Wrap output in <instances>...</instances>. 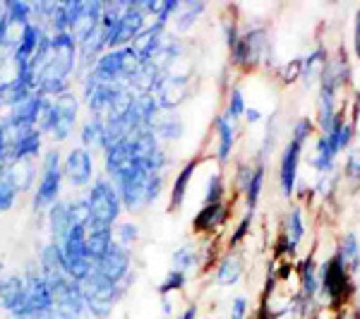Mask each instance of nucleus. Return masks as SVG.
Instances as JSON below:
<instances>
[{
    "label": "nucleus",
    "mask_w": 360,
    "mask_h": 319,
    "mask_svg": "<svg viewBox=\"0 0 360 319\" xmlns=\"http://www.w3.org/2000/svg\"><path fill=\"white\" fill-rule=\"evenodd\" d=\"M79 123H82V101L75 89L58 98H51L37 127L51 144L60 147L77 135Z\"/></svg>",
    "instance_id": "obj_1"
},
{
    "label": "nucleus",
    "mask_w": 360,
    "mask_h": 319,
    "mask_svg": "<svg viewBox=\"0 0 360 319\" xmlns=\"http://www.w3.org/2000/svg\"><path fill=\"white\" fill-rule=\"evenodd\" d=\"M63 190H65V176H63V152L56 144H49L46 152L41 156V164H39V181L37 188L32 193V214L39 219L46 216L51 207L56 204L63 197Z\"/></svg>",
    "instance_id": "obj_2"
},
{
    "label": "nucleus",
    "mask_w": 360,
    "mask_h": 319,
    "mask_svg": "<svg viewBox=\"0 0 360 319\" xmlns=\"http://www.w3.org/2000/svg\"><path fill=\"white\" fill-rule=\"evenodd\" d=\"M86 228H115L123 219V202L115 193L113 183L103 173H98L91 188L86 190Z\"/></svg>",
    "instance_id": "obj_3"
},
{
    "label": "nucleus",
    "mask_w": 360,
    "mask_h": 319,
    "mask_svg": "<svg viewBox=\"0 0 360 319\" xmlns=\"http://www.w3.org/2000/svg\"><path fill=\"white\" fill-rule=\"evenodd\" d=\"M84 291V305H86V317L89 319H111L115 307L123 303V298L130 291L120 283H113L111 278L98 274L96 269H91V274L82 281Z\"/></svg>",
    "instance_id": "obj_4"
},
{
    "label": "nucleus",
    "mask_w": 360,
    "mask_h": 319,
    "mask_svg": "<svg viewBox=\"0 0 360 319\" xmlns=\"http://www.w3.org/2000/svg\"><path fill=\"white\" fill-rule=\"evenodd\" d=\"M86 221V195L84 193H75L56 202L53 207L46 211L44 223H46V233H49V240L60 245L65 240V235L70 233V228L77 223Z\"/></svg>",
    "instance_id": "obj_5"
},
{
    "label": "nucleus",
    "mask_w": 360,
    "mask_h": 319,
    "mask_svg": "<svg viewBox=\"0 0 360 319\" xmlns=\"http://www.w3.org/2000/svg\"><path fill=\"white\" fill-rule=\"evenodd\" d=\"M58 250H60L63 269H65V274L70 278L82 283L84 278L91 274L94 262H91L89 247H86V226L84 223L72 226L70 233L65 235V240L58 245Z\"/></svg>",
    "instance_id": "obj_6"
},
{
    "label": "nucleus",
    "mask_w": 360,
    "mask_h": 319,
    "mask_svg": "<svg viewBox=\"0 0 360 319\" xmlns=\"http://www.w3.org/2000/svg\"><path fill=\"white\" fill-rule=\"evenodd\" d=\"M312 132V123L307 118H300L298 123L293 125V135L283 147L281 154V164H278V185H281V195L293 197L295 190V181H298V164H300V154H303V147Z\"/></svg>",
    "instance_id": "obj_7"
},
{
    "label": "nucleus",
    "mask_w": 360,
    "mask_h": 319,
    "mask_svg": "<svg viewBox=\"0 0 360 319\" xmlns=\"http://www.w3.org/2000/svg\"><path fill=\"white\" fill-rule=\"evenodd\" d=\"M63 176H65V183L75 193H86L98 176L94 152L79 147V144H72L63 154Z\"/></svg>",
    "instance_id": "obj_8"
},
{
    "label": "nucleus",
    "mask_w": 360,
    "mask_h": 319,
    "mask_svg": "<svg viewBox=\"0 0 360 319\" xmlns=\"http://www.w3.org/2000/svg\"><path fill=\"white\" fill-rule=\"evenodd\" d=\"M94 269L106 278H111L113 283H120L130 291L137 281V269H135V250L123 247L118 242H113L108 247V252L103 254L98 262H94Z\"/></svg>",
    "instance_id": "obj_9"
},
{
    "label": "nucleus",
    "mask_w": 360,
    "mask_h": 319,
    "mask_svg": "<svg viewBox=\"0 0 360 319\" xmlns=\"http://www.w3.org/2000/svg\"><path fill=\"white\" fill-rule=\"evenodd\" d=\"M75 86L79 89L77 96L82 101V108H86V113L96 115H106L108 108L115 106L125 94H130L125 84H101L89 77H79Z\"/></svg>",
    "instance_id": "obj_10"
},
{
    "label": "nucleus",
    "mask_w": 360,
    "mask_h": 319,
    "mask_svg": "<svg viewBox=\"0 0 360 319\" xmlns=\"http://www.w3.org/2000/svg\"><path fill=\"white\" fill-rule=\"evenodd\" d=\"M266 48H269V34L264 27H250L245 32H240L238 44L231 48V63L236 67L252 70L259 63H264Z\"/></svg>",
    "instance_id": "obj_11"
},
{
    "label": "nucleus",
    "mask_w": 360,
    "mask_h": 319,
    "mask_svg": "<svg viewBox=\"0 0 360 319\" xmlns=\"http://www.w3.org/2000/svg\"><path fill=\"white\" fill-rule=\"evenodd\" d=\"M0 312L10 319L29 317V288L22 271H10L0 278Z\"/></svg>",
    "instance_id": "obj_12"
},
{
    "label": "nucleus",
    "mask_w": 360,
    "mask_h": 319,
    "mask_svg": "<svg viewBox=\"0 0 360 319\" xmlns=\"http://www.w3.org/2000/svg\"><path fill=\"white\" fill-rule=\"evenodd\" d=\"M22 274L27 278V288H29V317L37 319V317H49L53 315V305H56V298L51 293L49 283L39 269L37 259L34 262H27Z\"/></svg>",
    "instance_id": "obj_13"
},
{
    "label": "nucleus",
    "mask_w": 360,
    "mask_h": 319,
    "mask_svg": "<svg viewBox=\"0 0 360 319\" xmlns=\"http://www.w3.org/2000/svg\"><path fill=\"white\" fill-rule=\"evenodd\" d=\"M49 101H51V98H46L44 94L34 91L27 101L20 103V106L0 113V120H3L5 130L15 132V130H25V127H37L39 120H41L44 111H46V106H49Z\"/></svg>",
    "instance_id": "obj_14"
},
{
    "label": "nucleus",
    "mask_w": 360,
    "mask_h": 319,
    "mask_svg": "<svg viewBox=\"0 0 360 319\" xmlns=\"http://www.w3.org/2000/svg\"><path fill=\"white\" fill-rule=\"evenodd\" d=\"M46 152V137L41 135L39 127H25V130L10 132L8 139V156L10 164L15 161H39Z\"/></svg>",
    "instance_id": "obj_15"
},
{
    "label": "nucleus",
    "mask_w": 360,
    "mask_h": 319,
    "mask_svg": "<svg viewBox=\"0 0 360 319\" xmlns=\"http://www.w3.org/2000/svg\"><path fill=\"white\" fill-rule=\"evenodd\" d=\"M319 286H322L324 295L332 300L334 305H339L341 300L348 298L351 293V281H348V269L341 262L339 254H334L329 262L322 264V271H319Z\"/></svg>",
    "instance_id": "obj_16"
},
{
    "label": "nucleus",
    "mask_w": 360,
    "mask_h": 319,
    "mask_svg": "<svg viewBox=\"0 0 360 319\" xmlns=\"http://www.w3.org/2000/svg\"><path fill=\"white\" fill-rule=\"evenodd\" d=\"M53 319H86L82 283L72 281L60 295H56Z\"/></svg>",
    "instance_id": "obj_17"
},
{
    "label": "nucleus",
    "mask_w": 360,
    "mask_h": 319,
    "mask_svg": "<svg viewBox=\"0 0 360 319\" xmlns=\"http://www.w3.org/2000/svg\"><path fill=\"white\" fill-rule=\"evenodd\" d=\"M77 144L94 154L106 152V118L96 113H86L77 127Z\"/></svg>",
    "instance_id": "obj_18"
},
{
    "label": "nucleus",
    "mask_w": 360,
    "mask_h": 319,
    "mask_svg": "<svg viewBox=\"0 0 360 319\" xmlns=\"http://www.w3.org/2000/svg\"><path fill=\"white\" fill-rule=\"evenodd\" d=\"M197 166H200V159H190V161H185L183 168L176 173V178H173V183H171V190H168V204H166L168 214H176L183 209L185 200H188L190 183H193V178L197 173Z\"/></svg>",
    "instance_id": "obj_19"
},
{
    "label": "nucleus",
    "mask_w": 360,
    "mask_h": 319,
    "mask_svg": "<svg viewBox=\"0 0 360 319\" xmlns=\"http://www.w3.org/2000/svg\"><path fill=\"white\" fill-rule=\"evenodd\" d=\"M229 204L224 202H217V204H205L197 211V216L193 219V228L195 233H214L217 228L229 221Z\"/></svg>",
    "instance_id": "obj_20"
},
{
    "label": "nucleus",
    "mask_w": 360,
    "mask_h": 319,
    "mask_svg": "<svg viewBox=\"0 0 360 319\" xmlns=\"http://www.w3.org/2000/svg\"><path fill=\"white\" fill-rule=\"evenodd\" d=\"M101 17H103V0H86L84 5V15L82 20L77 22V27L72 29V39L75 44H84L91 34H96L101 29Z\"/></svg>",
    "instance_id": "obj_21"
},
{
    "label": "nucleus",
    "mask_w": 360,
    "mask_h": 319,
    "mask_svg": "<svg viewBox=\"0 0 360 319\" xmlns=\"http://www.w3.org/2000/svg\"><path fill=\"white\" fill-rule=\"evenodd\" d=\"M214 127H217V161L224 166L229 164L236 147V125L226 113H219L214 118Z\"/></svg>",
    "instance_id": "obj_22"
},
{
    "label": "nucleus",
    "mask_w": 360,
    "mask_h": 319,
    "mask_svg": "<svg viewBox=\"0 0 360 319\" xmlns=\"http://www.w3.org/2000/svg\"><path fill=\"white\" fill-rule=\"evenodd\" d=\"M243 271H245L243 257L238 252L231 250L229 254H224V259L217 264V271H214V283H217V286H221V288H231L243 278Z\"/></svg>",
    "instance_id": "obj_23"
},
{
    "label": "nucleus",
    "mask_w": 360,
    "mask_h": 319,
    "mask_svg": "<svg viewBox=\"0 0 360 319\" xmlns=\"http://www.w3.org/2000/svg\"><path fill=\"white\" fill-rule=\"evenodd\" d=\"M8 171L13 176V181L20 190V195H32L34 188H37L39 181V161H15V164H8Z\"/></svg>",
    "instance_id": "obj_24"
},
{
    "label": "nucleus",
    "mask_w": 360,
    "mask_h": 319,
    "mask_svg": "<svg viewBox=\"0 0 360 319\" xmlns=\"http://www.w3.org/2000/svg\"><path fill=\"white\" fill-rule=\"evenodd\" d=\"M154 135L159 142H178L185 135V120L180 118L178 111H161L154 123Z\"/></svg>",
    "instance_id": "obj_25"
},
{
    "label": "nucleus",
    "mask_w": 360,
    "mask_h": 319,
    "mask_svg": "<svg viewBox=\"0 0 360 319\" xmlns=\"http://www.w3.org/2000/svg\"><path fill=\"white\" fill-rule=\"evenodd\" d=\"M205 13H207V3H202V0H185V3L180 5L178 15L173 17L171 25L178 34H185L197 25L200 15H205Z\"/></svg>",
    "instance_id": "obj_26"
},
{
    "label": "nucleus",
    "mask_w": 360,
    "mask_h": 319,
    "mask_svg": "<svg viewBox=\"0 0 360 319\" xmlns=\"http://www.w3.org/2000/svg\"><path fill=\"white\" fill-rule=\"evenodd\" d=\"M205 264V259H202V250H197L195 245H180L173 250L171 254V269H180L185 271V274H193L195 269H200V266Z\"/></svg>",
    "instance_id": "obj_27"
},
{
    "label": "nucleus",
    "mask_w": 360,
    "mask_h": 319,
    "mask_svg": "<svg viewBox=\"0 0 360 319\" xmlns=\"http://www.w3.org/2000/svg\"><path fill=\"white\" fill-rule=\"evenodd\" d=\"M336 154H339V149H336V144L329 139L327 135H319L317 142H315V156H312V166L317 168L322 176H327L329 171H332L334 161H336Z\"/></svg>",
    "instance_id": "obj_28"
},
{
    "label": "nucleus",
    "mask_w": 360,
    "mask_h": 319,
    "mask_svg": "<svg viewBox=\"0 0 360 319\" xmlns=\"http://www.w3.org/2000/svg\"><path fill=\"white\" fill-rule=\"evenodd\" d=\"M113 242V228H86V247H89L91 262H98Z\"/></svg>",
    "instance_id": "obj_29"
},
{
    "label": "nucleus",
    "mask_w": 360,
    "mask_h": 319,
    "mask_svg": "<svg viewBox=\"0 0 360 319\" xmlns=\"http://www.w3.org/2000/svg\"><path fill=\"white\" fill-rule=\"evenodd\" d=\"M336 254L341 257V262H344V266L348 269V274H358L360 271V242H358L356 233H346L341 237V245H339V250H336Z\"/></svg>",
    "instance_id": "obj_30"
},
{
    "label": "nucleus",
    "mask_w": 360,
    "mask_h": 319,
    "mask_svg": "<svg viewBox=\"0 0 360 319\" xmlns=\"http://www.w3.org/2000/svg\"><path fill=\"white\" fill-rule=\"evenodd\" d=\"M113 237H115L118 245L135 250V247L139 245V240H142V226H139L135 219H120L113 228Z\"/></svg>",
    "instance_id": "obj_31"
},
{
    "label": "nucleus",
    "mask_w": 360,
    "mask_h": 319,
    "mask_svg": "<svg viewBox=\"0 0 360 319\" xmlns=\"http://www.w3.org/2000/svg\"><path fill=\"white\" fill-rule=\"evenodd\" d=\"M283 235H286V247L288 252H293L300 245V240L305 237V223H303V209H291V214L286 216V226H283Z\"/></svg>",
    "instance_id": "obj_32"
},
{
    "label": "nucleus",
    "mask_w": 360,
    "mask_h": 319,
    "mask_svg": "<svg viewBox=\"0 0 360 319\" xmlns=\"http://www.w3.org/2000/svg\"><path fill=\"white\" fill-rule=\"evenodd\" d=\"M10 29H22L32 22V3L29 0H3Z\"/></svg>",
    "instance_id": "obj_33"
},
{
    "label": "nucleus",
    "mask_w": 360,
    "mask_h": 319,
    "mask_svg": "<svg viewBox=\"0 0 360 319\" xmlns=\"http://www.w3.org/2000/svg\"><path fill=\"white\" fill-rule=\"evenodd\" d=\"M264 173H266V164L257 161V166L252 168V178H250L248 188H245V211H255L259 204V197H262V188H264Z\"/></svg>",
    "instance_id": "obj_34"
},
{
    "label": "nucleus",
    "mask_w": 360,
    "mask_h": 319,
    "mask_svg": "<svg viewBox=\"0 0 360 319\" xmlns=\"http://www.w3.org/2000/svg\"><path fill=\"white\" fill-rule=\"evenodd\" d=\"M20 190H17V185L13 181V176H10L8 166L0 171V214H8L13 211L17 200H20Z\"/></svg>",
    "instance_id": "obj_35"
},
{
    "label": "nucleus",
    "mask_w": 360,
    "mask_h": 319,
    "mask_svg": "<svg viewBox=\"0 0 360 319\" xmlns=\"http://www.w3.org/2000/svg\"><path fill=\"white\" fill-rule=\"evenodd\" d=\"M188 281H190V276L185 274V271H180V269H168V271H166V276L161 278V283H159V288H156V293H159L161 298H164V295L180 293V291H185Z\"/></svg>",
    "instance_id": "obj_36"
},
{
    "label": "nucleus",
    "mask_w": 360,
    "mask_h": 319,
    "mask_svg": "<svg viewBox=\"0 0 360 319\" xmlns=\"http://www.w3.org/2000/svg\"><path fill=\"white\" fill-rule=\"evenodd\" d=\"M166 181H168V173H152V176H149L147 188H144V209L154 207L156 202L164 197Z\"/></svg>",
    "instance_id": "obj_37"
},
{
    "label": "nucleus",
    "mask_w": 360,
    "mask_h": 319,
    "mask_svg": "<svg viewBox=\"0 0 360 319\" xmlns=\"http://www.w3.org/2000/svg\"><path fill=\"white\" fill-rule=\"evenodd\" d=\"M226 197V185H224V176L221 173H212L207 178V188H205V200H202V207L205 204H217V202H224Z\"/></svg>",
    "instance_id": "obj_38"
},
{
    "label": "nucleus",
    "mask_w": 360,
    "mask_h": 319,
    "mask_svg": "<svg viewBox=\"0 0 360 319\" xmlns=\"http://www.w3.org/2000/svg\"><path fill=\"white\" fill-rule=\"evenodd\" d=\"M245 108H248V101H245V96H243V89H240V86H233V89L229 91V101H226V111L224 113L236 123L238 118H243V115H245Z\"/></svg>",
    "instance_id": "obj_39"
},
{
    "label": "nucleus",
    "mask_w": 360,
    "mask_h": 319,
    "mask_svg": "<svg viewBox=\"0 0 360 319\" xmlns=\"http://www.w3.org/2000/svg\"><path fill=\"white\" fill-rule=\"evenodd\" d=\"M300 276H303V300H312V295L317 293L319 288V281H317V271H315V264H312V259H305L303 262V271H300Z\"/></svg>",
    "instance_id": "obj_40"
},
{
    "label": "nucleus",
    "mask_w": 360,
    "mask_h": 319,
    "mask_svg": "<svg viewBox=\"0 0 360 319\" xmlns=\"http://www.w3.org/2000/svg\"><path fill=\"white\" fill-rule=\"evenodd\" d=\"M53 8H56V0H32V22L49 27Z\"/></svg>",
    "instance_id": "obj_41"
},
{
    "label": "nucleus",
    "mask_w": 360,
    "mask_h": 319,
    "mask_svg": "<svg viewBox=\"0 0 360 319\" xmlns=\"http://www.w3.org/2000/svg\"><path fill=\"white\" fill-rule=\"evenodd\" d=\"M252 219H255V211H245V216H243L240 223L236 226L233 235L229 237V247H238L243 240H245V235L250 233V226H252Z\"/></svg>",
    "instance_id": "obj_42"
},
{
    "label": "nucleus",
    "mask_w": 360,
    "mask_h": 319,
    "mask_svg": "<svg viewBox=\"0 0 360 319\" xmlns=\"http://www.w3.org/2000/svg\"><path fill=\"white\" fill-rule=\"evenodd\" d=\"M250 312V300L248 295H236L231 300V310H229V319H250L248 317Z\"/></svg>",
    "instance_id": "obj_43"
},
{
    "label": "nucleus",
    "mask_w": 360,
    "mask_h": 319,
    "mask_svg": "<svg viewBox=\"0 0 360 319\" xmlns=\"http://www.w3.org/2000/svg\"><path fill=\"white\" fill-rule=\"evenodd\" d=\"M224 37H226V46H229V48H233V46L238 44V39H240V29H238L236 20L224 22Z\"/></svg>",
    "instance_id": "obj_44"
},
{
    "label": "nucleus",
    "mask_w": 360,
    "mask_h": 319,
    "mask_svg": "<svg viewBox=\"0 0 360 319\" xmlns=\"http://www.w3.org/2000/svg\"><path fill=\"white\" fill-rule=\"evenodd\" d=\"M10 34H13V29L8 25V15H5V8L0 3V53H5V44H8Z\"/></svg>",
    "instance_id": "obj_45"
},
{
    "label": "nucleus",
    "mask_w": 360,
    "mask_h": 319,
    "mask_svg": "<svg viewBox=\"0 0 360 319\" xmlns=\"http://www.w3.org/2000/svg\"><path fill=\"white\" fill-rule=\"evenodd\" d=\"M283 82H293V79L300 77V58H295V60L291 63V65L283 67Z\"/></svg>",
    "instance_id": "obj_46"
},
{
    "label": "nucleus",
    "mask_w": 360,
    "mask_h": 319,
    "mask_svg": "<svg viewBox=\"0 0 360 319\" xmlns=\"http://www.w3.org/2000/svg\"><path fill=\"white\" fill-rule=\"evenodd\" d=\"M346 173L351 178H360V159H358V154H351L348 156V161H346Z\"/></svg>",
    "instance_id": "obj_47"
},
{
    "label": "nucleus",
    "mask_w": 360,
    "mask_h": 319,
    "mask_svg": "<svg viewBox=\"0 0 360 319\" xmlns=\"http://www.w3.org/2000/svg\"><path fill=\"white\" fill-rule=\"evenodd\" d=\"M243 118H245L250 125H255V123H259V120H262L264 115H262V111H259V108L248 106V108H245V115H243Z\"/></svg>",
    "instance_id": "obj_48"
},
{
    "label": "nucleus",
    "mask_w": 360,
    "mask_h": 319,
    "mask_svg": "<svg viewBox=\"0 0 360 319\" xmlns=\"http://www.w3.org/2000/svg\"><path fill=\"white\" fill-rule=\"evenodd\" d=\"M197 315H200V307H197V305L193 303V305L185 307V310L180 312V315H178L176 319H197Z\"/></svg>",
    "instance_id": "obj_49"
},
{
    "label": "nucleus",
    "mask_w": 360,
    "mask_h": 319,
    "mask_svg": "<svg viewBox=\"0 0 360 319\" xmlns=\"http://www.w3.org/2000/svg\"><path fill=\"white\" fill-rule=\"evenodd\" d=\"M353 48H356V56L360 58V10L356 17V29H353Z\"/></svg>",
    "instance_id": "obj_50"
},
{
    "label": "nucleus",
    "mask_w": 360,
    "mask_h": 319,
    "mask_svg": "<svg viewBox=\"0 0 360 319\" xmlns=\"http://www.w3.org/2000/svg\"><path fill=\"white\" fill-rule=\"evenodd\" d=\"M161 307H164V315L166 317H171V312H173V300H171V295H164V298H161Z\"/></svg>",
    "instance_id": "obj_51"
},
{
    "label": "nucleus",
    "mask_w": 360,
    "mask_h": 319,
    "mask_svg": "<svg viewBox=\"0 0 360 319\" xmlns=\"http://www.w3.org/2000/svg\"><path fill=\"white\" fill-rule=\"evenodd\" d=\"M3 274H5V264L0 262V278H3Z\"/></svg>",
    "instance_id": "obj_52"
},
{
    "label": "nucleus",
    "mask_w": 360,
    "mask_h": 319,
    "mask_svg": "<svg viewBox=\"0 0 360 319\" xmlns=\"http://www.w3.org/2000/svg\"><path fill=\"white\" fill-rule=\"evenodd\" d=\"M3 79H5V77H3V74H0V84H3Z\"/></svg>",
    "instance_id": "obj_53"
},
{
    "label": "nucleus",
    "mask_w": 360,
    "mask_h": 319,
    "mask_svg": "<svg viewBox=\"0 0 360 319\" xmlns=\"http://www.w3.org/2000/svg\"><path fill=\"white\" fill-rule=\"evenodd\" d=\"M125 319H130V317H125Z\"/></svg>",
    "instance_id": "obj_54"
}]
</instances>
